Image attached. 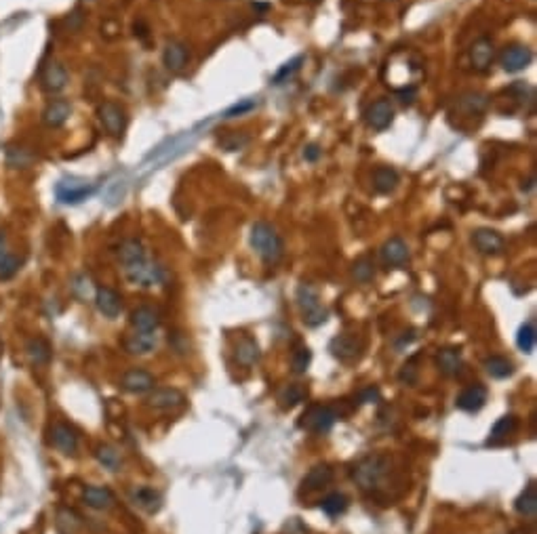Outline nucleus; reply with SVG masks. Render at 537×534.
I'll use <instances>...</instances> for the list:
<instances>
[{"label":"nucleus","instance_id":"16","mask_svg":"<svg viewBox=\"0 0 537 534\" xmlns=\"http://www.w3.org/2000/svg\"><path fill=\"white\" fill-rule=\"evenodd\" d=\"M188 61H190V53H188V48H186L183 42H179V40H169V42L164 44L162 63H164V67H167L171 74H181V72L186 69Z\"/></svg>","mask_w":537,"mask_h":534},{"label":"nucleus","instance_id":"8","mask_svg":"<svg viewBox=\"0 0 537 534\" xmlns=\"http://www.w3.org/2000/svg\"><path fill=\"white\" fill-rule=\"evenodd\" d=\"M99 120L103 124V128L112 135V137H122V133L127 131V112L122 105L114 103V101H105L99 105Z\"/></svg>","mask_w":537,"mask_h":534},{"label":"nucleus","instance_id":"9","mask_svg":"<svg viewBox=\"0 0 537 534\" xmlns=\"http://www.w3.org/2000/svg\"><path fill=\"white\" fill-rule=\"evenodd\" d=\"M156 385V379L152 373L143 371V368H129L122 377H120V389L133 396H141V394H150Z\"/></svg>","mask_w":537,"mask_h":534},{"label":"nucleus","instance_id":"38","mask_svg":"<svg viewBox=\"0 0 537 534\" xmlns=\"http://www.w3.org/2000/svg\"><path fill=\"white\" fill-rule=\"evenodd\" d=\"M321 509L329 516V518H337L348 509V497L342 493H331L327 499H323Z\"/></svg>","mask_w":537,"mask_h":534},{"label":"nucleus","instance_id":"39","mask_svg":"<svg viewBox=\"0 0 537 534\" xmlns=\"http://www.w3.org/2000/svg\"><path fill=\"white\" fill-rule=\"evenodd\" d=\"M517 427H519V421H517V417H512V415L498 419V423L491 427V434H489V442H498V440H504V438H508L510 434H515V432H517Z\"/></svg>","mask_w":537,"mask_h":534},{"label":"nucleus","instance_id":"33","mask_svg":"<svg viewBox=\"0 0 537 534\" xmlns=\"http://www.w3.org/2000/svg\"><path fill=\"white\" fill-rule=\"evenodd\" d=\"M93 455H95L97 463H99L101 467H105L108 472H120L122 459H120V453H118L114 446H110V444H99V446L95 448Z\"/></svg>","mask_w":537,"mask_h":534},{"label":"nucleus","instance_id":"23","mask_svg":"<svg viewBox=\"0 0 537 534\" xmlns=\"http://www.w3.org/2000/svg\"><path fill=\"white\" fill-rule=\"evenodd\" d=\"M131 501H133L135 507H139L141 512H145V514H150V516L158 514L160 507H162V497H160V493L154 490L152 486H139V488H135V490L131 493Z\"/></svg>","mask_w":537,"mask_h":534},{"label":"nucleus","instance_id":"4","mask_svg":"<svg viewBox=\"0 0 537 534\" xmlns=\"http://www.w3.org/2000/svg\"><path fill=\"white\" fill-rule=\"evenodd\" d=\"M122 269H124V278L135 286H154V284H162L167 280L164 269L148 259H143L135 265L122 267Z\"/></svg>","mask_w":537,"mask_h":534},{"label":"nucleus","instance_id":"21","mask_svg":"<svg viewBox=\"0 0 537 534\" xmlns=\"http://www.w3.org/2000/svg\"><path fill=\"white\" fill-rule=\"evenodd\" d=\"M82 503L93 512H108L114 507V495L105 486H86L82 490Z\"/></svg>","mask_w":537,"mask_h":534},{"label":"nucleus","instance_id":"12","mask_svg":"<svg viewBox=\"0 0 537 534\" xmlns=\"http://www.w3.org/2000/svg\"><path fill=\"white\" fill-rule=\"evenodd\" d=\"M533 61V53L529 46L525 44H508L502 55H500V63L506 72L515 74V72H521L525 69L529 63Z\"/></svg>","mask_w":537,"mask_h":534},{"label":"nucleus","instance_id":"3","mask_svg":"<svg viewBox=\"0 0 537 534\" xmlns=\"http://www.w3.org/2000/svg\"><path fill=\"white\" fill-rule=\"evenodd\" d=\"M297 305L302 312V320L310 328H318L327 322L329 312L321 301V295L314 286L310 284H299L297 286Z\"/></svg>","mask_w":537,"mask_h":534},{"label":"nucleus","instance_id":"32","mask_svg":"<svg viewBox=\"0 0 537 534\" xmlns=\"http://www.w3.org/2000/svg\"><path fill=\"white\" fill-rule=\"evenodd\" d=\"M261 358V352H259V345L255 339L251 337H242L236 345V360L242 364V366H253L257 364Z\"/></svg>","mask_w":537,"mask_h":534},{"label":"nucleus","instance_id":"14","mask_svg":"<svg viewBox=\"0 0 537 534\" xmlns=\"http://www.w3.org/2000/svg\"><path fill=\"white\" fill-rule=\"evenodd\" d=\"M67 69L61 61H48L40 74V86L44 93H61L67 86Z\"/></svg>","mask_w":537,"mask_h":534},{"label":"nucleus","instance_id":"7","mask_svg":"<svg viewBox=\"0 0 537 534\" xmlns=\"http://www.w3.org/2000/svg\"><path fill=\"white\" fill-rule=\"evenodd\" d=\"M329 352H331V356L337 358L339 362L350 364V362H356V360L361 358V354H363V343H361L358 337L344 333V335H337V337L331 339Z\"/></svg>","mask_w":537,"mask_h":534},{"label":"nucleus","instance_id":"49","mask_svg":"<svg viewBox=\"0 0 537 534\" xmlns=\"http://www.w3.org/2000/svg\"><path fill=\"white\" fill-rule=\"evenodd\" d=\"M287 533L289 534H306V528L302 526V522H299L297 518H293V520H289V524H287Z\"/></svg>","mask_w":537,"mask_h":534},{"label":"nucleus","instance_id":"26","mask_svg":"<svg viewBox=\"0 0 537 534\" xmlns=\"http://www.w3.org/2000/svg\"><path fill=\"white\" fill-rule=\"evenodd\" d=\"M25 356H27V360H30L34 366H46V364L51 362L53 352H51V345H48L46 339H42V337H32V339L25 343Z\"/></svg>","mask_w":537,"mask_h":534},{"label":"nucleus","instance_id":"43","mask_svg":"<svg viewBox=\"0 0 537 534\" xmlns=\"http://www.w3.org/2000/svg\"><path fill=\"white\" fill-rule=\"evenodd\" d=\"M124 194H127V181H114L110 185V189L105 192V200H108L110 206H114V204L122 202Z\"/></svg>","mask_w":537,"mask_h":534},{"label":"nucleus","instance_id":"5","mask_svg":"<svg viewBox=\"0 0 537 534\" xmlns=\"http://www.w3.org/2000/svg\"><path fill=\"white\" fill-rule=\"evenodd\" d=\"M335 421H337V415H335L333 408L314 404V406H310V408L302 415L299 425H302L304 429L312 432V434L323 436V434H329V432L333 429Z\"/></svg>","mask_w":537,"mask_h":534},{"label":"nucleus","instance_id":"46","mask_svg":"<svg viewBox=\"0 0 537 534\" xmlns=\"http://www.w3.org/2000/svg\"><path fill=\"white\" fill-rule=\"evenodd\" d=\"M380 400V389L377 387H367L358 394V404H371Z\"/></svg>","mask_w":537,"mask_h":534},{"label":"nucleus","instance_id":"40","mask_svg":"<svg viewBox=\"0 0 537 534\" xmlns=\"http://www.w3.org/2000/svg\"><path fill=\"white\" fill-rule=\"evenodd\" d=\"M352 278L361 284H369L375 278V265L369 257H361L354 265H352Z\"/></svg>","mask_w":537,"mask_h":534},{"label":"nucleus","instance_id":"11","mask_svg":"<svg viewBox=\"0 0 537 534\" xmlns=\"http://www.w3.org/2000/svg\"><path fill=\"white\" fill-rule=\"evenodd\" d=\"M78 434L67 423H55L51 429V444L55 450H59L65 457H74L78 453Z\"/></svg>","mask_w":537,"mask_h":534},{"label":"nucleus","instance_id":"13","mask_svg":"<svg viewBox=\"0 0 537 534\" xmlns=\"http://www.w3.org/2000/svg\"><path fill=\"white\" fill-rule=\"evenodd\" d=\"M365 122L373 131H386L394 122V107L388 99L373 101L365 112Z\"/></svg>","mask_w":537,"mask_h":534},{"label":"nucleus","instance_id":"30","mask_svg":"<svg viewBox=\"0 0 537 534\" xmlns=\"http://www.w3.org/2000/svg\"><path fill=\"white\" fill-rule=\"evenodd\" d=\"M55 526L59 534H76L82 528V518L70 507H59L55 516Z\"/></svg>","mask_w":537,"mask_h":534},{"label":"nucleus","instance_id":"18","mask_svg":"<svg viewBox=\"0 0 537 534\" xmlns=\"http://www.w3.org/2000/svg\"><path fill=\"white\" fill-rule=\"evenodd\" d=\"M93 301H95L97 312H99L103 318L114 320V318H118V316H120V312H122V299H120V295H118L116 291L108 288V286L95 288V297H93Z\"/></svg>","mask_w":537,"mask_h":534},{"label":"nucleus","instance_id":"29","mask_svg":"<svg viewBox=\"0 0 537 534\" xmlns=\"http://www.w3.org/2000/svg\"><path fill=\"white\" fill-rule=\"evenodd\" d=\"M118 259H120L122 267H129V265H135V263H139V261H143V259H148V257H145L143 244H141L137 238H129V240H124V242L120 244V248H118Z\"/></svg>","mask_w":537,"mask_h":534},{"label":"nucleus","instance_id":"15","mask_svg":"<svg viewBox=\"0 0 537 534\" xmlns=\"http://www.w3.org/2000/svg\"><path fill=\"white\" fill-rule=\"evenodd\" d=\"M472 242L477 246L479 253L483 255H489V257H496V255H502L504 248H506V240L502 234H498L496 229H489V227H481L472 234Z\"/></svg>","mask_w":537,"mask_h":534},{"label":"nucleus","instance_id":"28","mask_svg":"<svg viewBox=\"0 0 537 534\" xmlns=\"http://www.w3.org/2000/svg\"><path fill=\"white\" fill-rule=\"evenodd\" d=\"M436 362H439L441 373L447 375V377H458V375L462 373V368H464L462 354H460V349H455V347H445V349H441L439 356H436Z\"/></svg>","mask_w":537,"mask_h":534},{"label":"nucleus","instance_id":"10","mask_svg":"<svg viewBox=\"0 0 537 534\" xmlns=\"http://www.w3.org/2000/svg\"><path fill=\"white\" fill-rule=\"evenodd\" d=\"M145 404L152 410L167 413V410L181 408L186 404V396L179 389H175V387H160V389H152L150 392V396L145 398Z\"/></svg>","mask_w":537,"mask_h":534},{"label":"nucleus","instance_id":"41","mask_svg":"<svg viewBox=\"0 0 537 534\" xmlns=\"http://www.w3.org/2000/svg\"><path fill=\"white\" fill-rule=\"evenodd\" d=\"M72 288H74L76 297H78V299H82V301H86V299L95 297V288H93V284H91V278H89V276H84V274H78V276L74 278Z\"/></svg>","mask_w":537,"mask_h":534},{"label":"nucleus","instance_id":"37","mask_svg":"<svg viewBox=\"0 0 537 534\" xmlns=\"http://www.w3.org/2000/svg\"><path fill=\"white\" fill-rule=\"evenodd\" d=\"M536 341H537V331H536V322L529 320L525 322L521 328H519V335H517V345L521 352L525 354H531L536 349Z\"/></svg>","mask_w":537,"mask_h":534},{"label":"nucleus","instance_id":"35","mask_svg":"<svg viewBox=\"0 0 537 534\" xmlns=\"http://www.w3.org/2000/svg\"><path fill=\"white\" fill-rule=\"evenodd\" d=\"M485 371L493 379H506V377H510L515 373V366L504 356H491V358L485 360Z\"/></svg>","mask_w":537,"mask_h":534},{"label":"nucleus","instance_id":"25","mask_svg":"<svg viewBox=\"0 0 537 534\" xmlns=\"http://www.w3.org/2000/svg\"><path fill=\"white\" fill-rule=\"evenodd\" d=\"M131 326L135 331H141V333H154L160 326V316H158L156 309H152L148 305H141L131 314Z\"/></svg>","mask_w":537,"mask_h":534},{"label":"nucleus","instance_id":"47","mask_svg":"<svg viewBox=\"0 0 537 534\" xmlns=\"http://www.w3.org/2000/svg\"><path fill=\"white\" fill-rule=\"evenodd\" d=\"M321 154H323V149H321L316 143H312V145H308V147L304 149V158H306L308 162H316V160L321 158Z\"/></svg>","mask_w":537,"mask_h":534},{"label":"nucleus","instance_id":"24","mask_svg":"<svg viewBox=\"0 0 537 534\" xmlns=\"http://www.w3.org/2000/svg\"><path fill=\"white\" fill-rule=\"evenodd\" d=\"M70 114H72L70 101H65V99H55V101H51V103L44 107V112H42V122H44L46 126H51V128H59V126H63V124L67 122Z\"/></svg>","mask_w":537,"mask_h":534},{"label":"nucleus","instance_id":"42","mask_svg":"<svg viewBox=\"0 0 537 534\" xmlns=\"http://www.w3.org/2000/svg\"><path fill=\"white\" fill-rule=\"evenodd\" d=\"M310 362H312V352H310L308 347H299V349L293 354V362H291L293 373H295V375H304V373L308 371Z\"/></svg>","mask_w":537,"mask_h":534},{"label":"nucleus","instance_id":"50","mask_svg":"<svg viewBox=\"0 0 537 534\" xmlns=\"http://www.w3.org/2000/svg\"><path fill=\"white\" fill-rule=\"evenodd\" d=\"M11 251H8V242H6V236H4V232H0V259L2 257H6Z\"/></svg>","mask_w":537,"mask_h":534},{"label":"nucleus","instance_id":"48","mask_svg":"<svg viewBox=\"0 0 537 534\" xmlns=\"http://www.w3.org/2000/svg\"><path fill=\"white\" fill-rule=\"evenodd\" d=\"M253 105H255V101H245V103H240V105L236 103L234 107H230V109H228V114H226V116H228V118H232L234 114H242V112L251 109Z\"/></svg>","mask_w":537,"mask_h":534},{"label":"nucleus","instance_id":"22","mask_svg":"<svg viewBox=\"0 0 537 534\" xmlns=\"http://www.w3.org/2000/svg\"><path fill=\"white\" fill-rule=\"evenodd\" d=\"M487 402V389L483 385H468L455 400V406L464 413H479Z\"/></svg>","mask_w":537,"mask_h":534},{"label":"nucleus","instance_id":"19","mask_svg":"<svg viewBox=\"0 0 537 534\" xmlns=\"http://www.w3.org/2000/svg\"><path fill=\"white\" fill-rule=\"evenodd\" d=\"M156 347H158V335H156V331H154V333L135 331L133 335H129V337L124 339V349H127V354H131V356H148V354H152Z\"/></svg>","mask_w":537,"mask_h":534},{"label":"nucleus","instance_id":"44","mask_svg":"<svg viewBox=\"0 0 537 534\" xmlns=\"http://www.w3.org/2000/svg\"><path fill=\"white\" fill-rule=\"evenodd\" d=\"M304 63V57L299 55V57H295L293 61H289V63H285L278 72H276V76H274V84H280L287 76H291V74H295L297 69H299V65Z\"/></svg>","mask_w":537,"mask_h":534},{"label":"nucleus","instance_id":"6","mask_svg":"<svg viewBox=\"0 0 537 534\" xmlns=\"http://www.w3.org/2000/svg\"><path fill=\"white\" fill-rule=\"evenodd\" d=\"M95 194V185L78 179H61L55 185V196L61 204H80L89 196Z\"/></svg>","mask_w":537,"mask_h":534},{"label":"nucleus","instance_id":"1","mask_svg":"<svg viewBox=\"0 0 537 534\" xmlns=\"http://www.w3.org/2000/svg\"><path fill=\"white\" fill-rule=\"evenodd\" d=\"M249 242H251V248L261 257L266 265H276L283 259V253H285L283 238L270 223L266 221L253 223Z\"/></svg>","mask_w":537,"mask_h":534},{"label":"nucleus","instance_id":"31","mask_svg":"<svg viewBox=\"0 0 537 534\" xmlns=\"http://www.w3.org/2000/svg\"><path fill=\"white\" fill-rule=\"evenodd\" d=\"M399 173L390 166H380L373 173V187L380 194H392L399 187Z\"/></svg>","mask_w":537,"mask_h":534},{"label":"nucleus","instance_id":"17","mask_svg":"<svg viewBox=\"0 0 537 534\" xmlns=\"http://www.w3.org/2000/svg\"><path fill=\"white\" fill-rule=\"evenodd\" d=\"M380 255H382V261H384L388 267H403V265H407V261H409V257H411L407 242H405L403 238H399V236L386 240L384 246H382V251H380Z\"/></svg>","mask_w":537,"mask_h":534},{"label":"nucleus","instance_id":"51","mask_svg":"<svg viewBox=\"0 0 537 534\" xmlns=\"http://www.w3.org/2000/svg\"><path fill=\"white\" fill-rule=\"evenodd\" d=\"M312 2H318V0H312Z\"/></svg>","mask_w":537,"mask_h":534},{"label":"nucleus","instance_id":"34","mask_svg":"<svg viewBox=\"0 0 537 534\" xmlns=\"http://www.w3.org/2000/svg\"><path fill=\"white\" fill-rule=\"evenodd\" d=\"M515 509L521 514V516H525V518H536L537 514V488L536 484L531 482L523 493H521V497L517 499V503H515Z\"/></svg>","mask_w":537,"mask_h":534},{"label":"nucleus","instance_id":"2","mask_svg":"<svg viewBox=\"0 0 537 534\" xmlns=\"http://www.w3.org/2000/svg\"><path fill=\"white\" fill-rule=\"evenodd\" d=\"M388 469H390V459L386 455H369L354 465L352 480L361 486V490L373 493L384 480V476L388 474Z\"/></svg>","mask_w":537,"mask_h":534},{"label":"nucleus","instance_id":"27","mask_svg":"<svg viewBox=\"0 0 537 534\" xmlns=\"http://www.w3.org/2000/svg\"><path fill=\"white\" fill-rule=\"evenodd\" d=\"M331 482H333V469H331L327 463H321V465H314V467L308 472V476L304 478L302 486H304L306 490L314 493V490H321V488L329 486Z\"/></svg>","mask_w":537,"mask_h":534},{"label":"nucleus","instance_id":"45","mask_svg":"<svg viewBox=\"0 0 537 534\" xmlns=\"http://www.w3.org/2000/svg\"><path fill=\"white\" fill-rule=\"evenodd\" d=\"M399 379H401L405 385H415V383H418V368H415V360L407 362V364L401 368Z\"/></svg>","mask_w":537,"mask_h":534},{"label":"nucleus","instance_id":"36","mask_svg":"<svg viewBox=\"0 0 537 534\" xmlns=\"http://www.w3.org/2000/svg\"><path fill=\"white\" fill-rule=\"evenodd\" d=\"M304 400H306V387H304V385H299V383L287 385V387L278 394L280 408H285V410L295 408V406H297V404H302Z\"/></svg>","mask_w":537,"mask_h":534},{"label":"nucleus","instance_id":"20","mask_svg":"<svg viewBox=\"0 0 537 534\" xmlns=\"http://www.w3.org/2000/svg\"><path fill=\"white\" fill-rule=\"evenodd\" d=\"M493 57H496L493 42L489 38H485V36L474 40V44L470 46V63L479 72H487L491 67V63H493Z\"/></svg>","mask_w":537,"mask_h":534}]
</instances>
